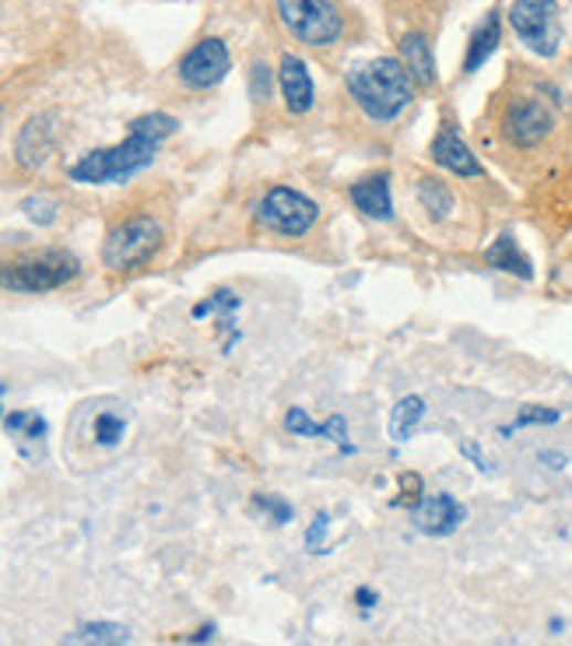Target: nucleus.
<instances>
[{
	"label": "nucleus",
	"mask_w": 572,
	"mask_h": 646,
	"mask_svg": "<svg viewBox=\"0 0 572 646\" xmlns=\"http://www.w3.org/2000/svg\"><path fill=\"white\" fill-rule=\"evenodd\" d=\"M401 488H404V496L398 502L401 506H407V502L419 506V499H422V478L419 475H401Z\"/></svg>",
	"instance_id": "nucleus-28"
},
{
	"label": "nucleus",
	"mask_w": 572,
	"mask_h": 646,
	"mask_svg": "<svg viewBox=\"0 0 572 646\" xmlns=\"http://www.w3.org/2000/svg\"><path fill=\"white\" fill-rule=\"evenodd\" d=\"M8 433L22 436V440H43L46 436V422L35 415V411H11V415L4 419Z\"/></svg>",
	"instance_id": "nucleus-23"
},
{
	"label": "nucleus",
	"mask_w": 572,
	"mask_h": 646,
	"mask_svg": "<svg viewBox=\"0 0 572 646\" xmlns=\"http://www.w3.org/2000/svg\"><path fill=\"white\" fill-rule=\"evenodd\" d=\"M232 67V56H229V46L222 43V39H201L183 61H180V82L187 88H214L222 82V77L229 74Z\"/></svg>",
	"instance_id": "nucleus-9"
},
{
	"label": "nucleus",
	"mask_w": 572,
	"mask_h": 646,
	"mask_svg": "<svg viewBox=\"0 0 572 646\" xmlns=\"http://www.w3.org/2000/svg\"><path fill=\"white\" fill-rule=\"evenodd\" d=\"M345 82H348L351 99L366 109V116H372V120H380V124L398 120L411 106V95H414L411 88L414 82L398 56H377V61L351 67Z\"/></svg>",
	"instance_id": "nucleus-2"
},
{
	"label": "nucleus",
	"mask_w": 572,
	"mask_h": 646,
	"mask_svg": "<svg viewBox=\"0 0 572 646\" xmlns=\"http://www.w3.org/2000/svg\"><path fill=\"white\" fill-rule=\"evenodd\" d=\"M278 77H282V95H285L288 113H295V116L309 113L317 88H313V77H309V71H306V64L299 61V56L285 53L282 64H278Z\"/></svg>",
	"instance_id": "nucleus-14"
},
{
	"label": "nucleus",
	"mask_w": 572,
	"mask_h": 646,
	"mask_svg": "<svg viewBox=\"0 0 572 646\" xmlns=\"http://www.w3.org/2000/svg\"><path fill=\"white\" fill-rule=\"evenodd\" d=\"M53 148H56V120L50 113L32 116V120L22 127V134H18V141H14V155L25 169L46 166Z\"/></svg>",
	"instance_id": "nucleus-12"
},
{
	"label": "nucleus",
	"mask_w": 572,
	"mask_h": 646,
	"mask_svg": "<svg viewBox=\"0 0 572 646\" xmlns=\"http://www.w3.org/2000/svg\"><path fill=\"white\" fill-rule=\"evenodd\" d=\"M317 219H320V208L292 187H271L261 198V204H256V222H261V229L278 232V236H306L317 225Z\"/></svg>",
	"instance_id": "nucleus-6"
},
{
	"label": "nucleus",
	"mask_w": 572,
	"mask_h": 646,
	"mask_svg": "<svg viewBox=\"0 0 572 646\" xmlns=\"http://www.w3.org/2000/svg\"><path fill=\"white\" fill-rule=\"evenodd\" d=\"M351 204L359 208L366 219L390 222L393 219V198H390V176L386 172H372L362 176L359 183H351Z\"/></svg>",
	"instance_id": "nucleus-13"
},
{
	"label": "nucleus",
	"mask_w": 572,
	"mask_h": 646,
	"mask_svg": "<svg viewBox=\"0 0 572 646\" xmlns=\"http://www.w3.org/2000/svg\"><path fill=\"white\" fill-rule=\"evenodd\" d=\"M267 88H271V71L264 64L253 67V95L256 99H267Z\"/></svg>",
	"instance_id": "nucleus-29"
},
{
	"label": "nucleus",
	"mask_w": 572,
	"mask_h": 646,
	"mask_svg": "<svg viewBox=\"0 0 572 646\" xmlns=\"http://www.w3.org/2000/svg\"><path fill=\"white\" fill-rule=\"evenodd\" d=\"M467 510L453 499L449 493H436V496H422L419 506H414V527L428 538H446L464 523Z\"/></svg>",
	"instance_id": "nucleus-11"
},
{
	"label": "nucleus",
	"mask_w": 572,
	"mask_h": 646,
	"mask_svg": "<svg viewBox=\"0 0 572 646\" xmlns=\"http://www.w3.org/2000/svg\"><path fill=\"white\" fill-rule=\"evenodd\" d=\"M0 116H4V113H0Z\"/></svg>",
	"instance_id": "nucleus-32"
},
{
	"label": "nucleus",
	"mask_w": 572,
	"mask_h": 646,
	"mask_svg": "<svg viewBox=\"0 0 572 646\" xmlns=\"http://www.w3.org/2000/svg\"><path fill=\"white\" fill-rule=\"evenodd\" d=\"M401 64L411 74V82L432 85L436 82V64H432V46L422 32H407L401 39Z\"/></svg>",
	"instance_id": "nucleus-15"
},
{
	"label": "nucleus",
	"mask_w": 572,
	"mask_h": 646,
	"mask_svg": "<svg viewBox=\"0 0 572 646\" xmlns=\"http://www.w3.org/2000/svg\"><path fill=\"white\" fill-rule=\"evenodd\" d=\"M428 155H432V162H436L439 169H446L453 176H464V180H475V176H481L478 155L467 148V141L457 134V127H453V124H443L436 130Z\"/></svg>",
	"instance_id": "nucleus-10"
},
{
	"label": "nucleus",
	"mask_w": 572,
	"mask_h": 646,
	"mask_svg": "<svg viewBox=\"0 0 572 646\" xmlns=\"http://www.w3.org/2000/svg\"><path fill=\"white\" fill-rule=\"evenodd\" d=\"M124 433H127V422L124 415H116V411H103V415H95L92 422V436L98 446H116L124 440Z\"/></svg>",
	"instance_id": "nucleus-22"
},
{
	"label": "nucleus",
	"mask_w": 572,
	"mask_h": 646,
	"mask_svg": "<svg viewBox=\"0 0 572 646\" xmlns=\"http://www.w3.org/2000/svg\"><path fill=\"white\" fill-rule=\"evenodd\" d=\"M211 636H214V625H204L201 633H197V636H190V643H208Z\"/></svg>",
	"instance_id": "nucleus-31"
},
{
	"label": "nucleus",
	"mask_w": 572,
	"mask_h": 646,
	"mask_svg": "<svg viewBox=\"0 0 572 646\" xmlns=\"http://www.w3.org/2000/svg\"><path fill=\"white\" fill-rule=\"evenodd\" d=\"M285 428H288L292 436H324V440L330 436V440H338V443H341L345 454L351 449V443L345 440V419H330L327 425H317V422L309 419V411H306V407H292L288 415H285Z\"/></svg>",
	"instance_id": "nucleus-19"
},
{
	"label": "nucleus",
	"mask_w": 572,
	"mask_h": 646,
	"mask_svg": "<svg viewBox=\"0 0 572 646\" xmlns=\"http://www.w3.org/2000/svg\"><path fill=\"white\" fill-rule=\"evenodd\" d=\"M509 25L530 50L541 53V56H555V50L562 43L555 0H512Z\"/></svg>",
	"instance_id": "nucleus-8"
},
{
	"label": "nucleus",
	"mask_w": 572,
	"mask_h": 646,
	"mask_svg": "<svg viewBox=\"0 0 572 646\" xmlns=\"http://www.w3.org/2000/svg\"><path fill=\"white\" fill-rule=\"evenodd\" d=\"M422 415H425V401L422 398H401L398 407H393V415H390V436L398 443L411 440V433L419 428Z\"/></svg>",
	"instance_id": "nucleus-21"
},
{
	"label": "nucleus",
	"mask_w": 572,
	"mask_h": 646,
	"mask_svg": "<svg viewBox=\"0 0 572 646\" xmlns=\"http://www.w3.org/2000/svg\"><path fill=\"white\" fill-rule=\"evenodd\" d=\"M22 211L29 214L32 222L50 225L56 219V211H61V204H56V198H50V193H32V198L22 204Z\"/></svg>",
	"instance_id": "nucleus-24"
},
{
	"label": "nucleus",
	"mask_w": 572,
	"mask_h": 646,
	"mask_svg": "<svg viewBox=\"0 0 572 646\" xmlns=\"http://www.w3.org/2000/svg\"><path fill=\"white\" fill-rule=\"evenodd\" d=\"M414 193H419V204L422 211H428V219H449L453 214V190L436 176H422Z\"/></svg>",
	"instance_id": "nucleus-20"
},
{
	"label": "nucleus",
	"mask_w": 572,
	"mask_h": 646,
	"mask_svg": "<svg viewBox=\"0 0 572 646\" xmlns=\"http://www.w3.org/2000/svg\"><path fill=\"white\" fill-rule=\"evenodd\" d=\"M330 531V517L327 513H317L309 523V531H306V548L309 552H324V538Z\"/></svg>",
	"instance_id": "nucleus-26"
},
{
	"label": "nucleus",
	"mask_w": 572,
	"mask_h": 646,
	"mask_svg": "<svg viewBox=\"0 0 572 646\" xmlns=\"http://www.w3.org/2000/svg\"><path fill=\"white\" fill-rule=\"evenodd\" d=\"M162 246V225L151 214H130V219L116 222L106 232L103 243V264L109 271H137L145 267Z\"/></svg>",
	"instance_id": "nucleus-5"
},
{
	"label": "nucleus",
	"mask_w": 572,
	"mask_h": 646,
	"mask_svg": "<svg viewBox=\"0 0 572 646\" xmlns=\"http://www.w3.org/2000/svg\"><path fill=\"white\" fill-rule=\"evenodd\" d=\"M485 261L496 267V271H506V274H517V278H523V282H530L534 278V267H530V257L520 250V243L509 236H499L496 243L488 246V253H485Z\"/></svg>",
	"instance_id": "nucleus-17"
},
{
	"label": "nucleus",
	"mask_w": 572,
	"mask_h": 646,
	"mask_svg": "<svg viewBox=\"0 0 572 646\" xmlns=\"http://www.w3.org/2000/svg\"><path fill=\"white\" fill-rule=\"evenodd\" d=\"M555 422H559V411L551 407H523L517 419V425H555Z\"/></svg>",
	"instance_id": "nucleus-27"
},
{
	"label": "nucleus",
	"mask_w": 572,
	"mask_h": 646,
	"mask_svg": "<svg viewBox=\"0 0 572 646\" xmlns=\"http://www.w3.org/2000/svg\"><path fill=\"white\" fill-rule=\"evenodd\" d=\"M555 109H551L538 95H517L509 99L502 113V137L520 151L541 148L551 134H555Z\"/></svg>",
	"instance_id": "nucleus-7"
},
{
	"label": "nucleus",
	"mask_w": 572,
	"mask_h": 646,
	"mask_svg": "<svg viewBox=\"0 0 572 646\" xmlns=\"http://www.w3.org/2000/svg\"><path fill=\"white\" fill-rule=\"evenodd\" d=\"M499 39H502V18H499V11H488V14H485V22L475 29V35H470V43H467L464 71H467V74H475V71L488 61V56L496 53Z\"/></svg>",
	"instance_id": "nucleus-16"
},
{
	"label": "nucleus",
	"mask_w": 572,
	"mask_h": 646,
	"mask_svg": "<svg viewBox=\"0 0 572 646\" xmlns=\"http://www.w3.org/2000/svg\"><path fill=\"white\" fill-rule=\"evenodd\" d=\"M176 127H180V124H176L172 116H166V113L137 116L120 145L88 151L85 159H77L67 169V176L74 183H88V187L130 180L134 172H141L145 166H151L155 151H159V145L166 141L169 134H176Z\"/></svg>",
	"instance_id": "nucleus-1"
},
{
	"label": "nucleus",
	"mask_w": 572,
	"mask_h": 646,
	"mask_svg": "<svg viewBox=\"0 0 572 646\" xmlns=\"http://www.w3.org/2000/svg\"><path fill=\"white\" fill-rule=\"evenodd\" d=\"M77 257L64 250H43V253H25L0 264V288L8 292H53L64 288L67 282L77 278Z\"/></svg>",
	"instance_id": "nucleus-3"
},
{
	"label": "nucleus",
	"mask_w": 572,
	"mask_h": 646,
	"mask_svg": "<svg viewBox=\"0 0 572 646\" xmlns=\"http://www.w3.org/2000/svg\"><path fill=\"white\" fill-rule=\"evenodd\" d=\"M278 22L295 43L327 50L345 35V14L333 0H278Z\"/></svg>",
	"instance_id": "nucleus-4"
},
{
	"label": "nucleus",
	"mask_w": 572,
	"mask_h": 646,
	"mask_svg": "<svg viewBox=\"0 0 572 646\" xmlns=\"http://www.w3.org/2000/svg\"><path fill=\"white\" fill-rule=\"evenodd\" d=\"M130 633L120 622H88L64 639V646H127Z\"/></svg>",
	"instance_id": "nucleus-18"
},
{
	"label": "nucleus",
	"mask_w": 572,
	"mask_h": 646,
	"mask_svg": "<svg viewBox=\"0 0 572 646\" xmlns=\"http://www.w3.org/2000/svg\"><path fill=\"white\" fill-rule=\"evenodd\" d=\"M253 506H256V510H264L274 523H288V520H292V506H288L285 499H278V496L256 493V496H253Z\"/></svg>",
	"instance_id": "nucleus-25"
},
{
	"label": "nucleus",
	"mask_w": 572,
	"mask_h": 646,
	"mask_svg": "<svg viewBox=\"0 0 572 646\" xmlns=\"http://www.w3.org/2000/svg\"><path fill=\"white\" fill-rule=\"evenodd\" d=\"M354 604H362V608L369 612L372 604H377V591H372V586H359V591H354Z\"/></svg>",
	"instance_id": "nucleus-30"
}]
</instances>
